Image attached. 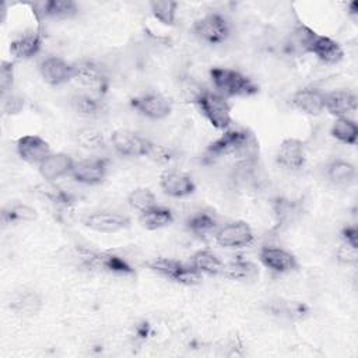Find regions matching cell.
<instances>
[{
	"mask_svg": "<svg viewBox=\"0 0 358 358\" xmlns=\"http://www.w3.org/2000/svg\"><path fill=\"white\" fill-rule=\"evenodd\" d=\"M257 141L249 130L227 129L218 138L207 145L206 158L210 159V162L221 158H236L248 162L257 155Z\"/></svg>",
	"mask_w": 358,
	"mask_h": 358,
	"instance_id": "1",
	"label": "cell"
},
{
	"mask_svg": "<svg viewBox=\"0 0 358 358\" xmlns=\"http://www.w3.org/2000/svg\"><path fill=\"white\" fill-rule=\"evenodd\" d=\"M210 80L215 92L224 98L252 96L259 92V85L250 77L234 69L213 67L210 69Z\"/></svg>",
	"mask_w": 358,
	"mask_h": 358,
	"instance_id": "2",
	"label": "cell"
},
{
	"mask_svg": "<svg viewBox=\"0 0 358 358\" xmlns=\"http://www.w3.org/2000/svg\"><path fill=\"white\" fill-rule=\"evenodd\" d=\"M194 102L214 129L225 131L231 127L232 115L227 98L221 96L215 91H208L203 88Z\"/></svg>",
	"mask_w": 358,
	"mask_h": 358,
	"instance_id": "3",
	"label": "cell"
},
{
	"mask_svg": "<svg viewBox=\"0 0 358 358\" xmlns=\"http://www.w3.org/2000/svg\"><path fill=\"white\" fill-rule=\"evenodd\" d=\"M147 266L150 267V270L159 274L161 277H165L182 285H196L200 284L203 280V274L197 271L192 264H185L175 259L157 257L148 262Z\"/></svg>",
	"mask_w": 358,
	"mask_h": 358,
	"instance_id": "4",
	"label": "cell"
},
{
	"mask_svg": "<svg viewBox=\"0 0 358 358\" xmlns=\"http://www.w3.org/2000/svg\"><path fill=\"white\" fill-rule=\"evenodd\" d=\"M73 64V80H76L85 90V92L95 95L98 98H103L108 94L110 87L109 77L96 63L91 60H80Z\"/></svg>",
	"mask_w": 358,
	"mask_h": 358,
	"instance_id": "5",
	"label": "cell"
},
{
	"mask_svg": "<svg viewBox=\"0 0 358 358\" xmlns=\"http://www.w3.org/2000/svg\"><path fill=\"white\" fill-rule=\"evenodd\" d=\"M193 35L208 45L224 43L231 35L229 21L218 13H210L197 18L192 25Z\"/></svg>",
	"mask_w": 358,
	"mask_h": 358,
	"instance_id": "6",
	"label": "cell"
},
{
	"mask_svg": "<svg viewBox=\"0 0 358 358\" xmlns=\"http://www.w3.org/2000/svg\"><path fill=\"white\" fill-rule=\"evenodd\" d=\"M78 257L81 263L91 270L106 271L117 275H130L134 273L127 260L110 252H95L88 249H80Z\"/></svg>",
	"mask_w": 358,
	"mask_h": 358,
	"instance_id": "7",
	"label": "cell"
},
{
	"mask_svg": "<svg viewBox=\"0 0 358 358\" xmlns=\"http://www.w3.org/2000/svg\"><path fill=\"white\" fill-rule=\"evenodd\" d=\"M130 106L141 116L151 120H162L172 112L171 101L158 92H145L136 95L129 101Z\"/></svg>",
	"mask_w": 358,
	"mask_h": 358,
	"instance_id": "8",
	"label": "cell"
},
{
	"mask_svg": "<svg viewBox=\"0 0 358 358\" xmlns=\"http://www.w3.org/2000/svg\"><path fill=\"white\" fill-rule=\"evenodd\" d=\"M215 242L225 249H239L249 246L255 241L253 231L246 221H231L220 227L214 234Z\"/></svg>",
	"mask_w": 358,
	"mask_h": 358,
	"instance_id": "9",
	"label": "cell"
},
{
	"mask_svg": "<svg viewBox=\"0 0 358 358\" xmlns=\"http://www.w3.org/2000/svg\"><path fill=\"white\" fill-rule=\"evenodd\" d=\"M150 141L129 129H117L110 134V144L122 157H147Z\"/></svg>",
	"mask_w": 358,
	"mask_h": 358,
	"instance_id": "10",
	"label": "cell"
},
{
	"mask_svg": "<svg viewBox=\"0 0 358 358\" xmlns=\"http://www.w3.org/2000/svg\"><path fill=\"white\" fill-rule=\"evenodd\" d=\"M108 168L109 161L106 158H84L74 162L70 176L81 185L95 186L105 180Z\"/></svg>",
	"mask_w": 358,
	"mask_h": 358,
	"instance_id": "11",
	"label": "cell"
},
{
	"mask_svg": "<svg viewBox=\"0 0 358 358\" xmlns=\"http://www.w3.org/2000/svg\"><path fill=\"white\" fill-rule=\"evenodd\" d=\"M84 227L101 234H116L130 225V220L116 211H94L83 218Z\"/></svg>",
	"mask_w": 358,
	"mask_h": 358,
	"instance_id": "12",
	"label": "cell"
},
{
	"mask_svg": "<svg viewBox=\"0 0 358 358\" xmlns=\"http://www.w3.org/2000/svg\"><path fill=\"white\" fill-rule=\"evenodd\" d=\"M39 73L46 84L57 87L73 80L74 64L59 56H48L39 63Z\"/></svg>",
	"mask_w": 358,
	"mask_h": 358,
	"instance_id": "13",
	"label": "cell"
},
{
	"mask_svg": "<svg viewBox=\"0 0 358 358\" xmlns=\"http://www.w3.org/2000/svg\"><path fill=\"white\" fill-rule=\"evenodd\" d=\"M18 157L32 165H39L50 152L49 143L38 134L21 136L15 143Z\"/></svg>",
	"mask_w": 358,
	"mask_h": 358,
	"instance_id": "14",
	"label": "cell"
},
{
	"mask_svg": "<svg viewBox=\"0 0 358 358\" xmlns=\"http://www.w3.org/2000/svg\"><path fill=\"white\" fill-rule=\"evenodd\" d=\"M259 260L266 268L277 274L289 273L298 267L296 257L287 249L277 246H263L259 250Z\"/></svg>",
	"mask_w": 358,
	"mask_h": 358,
	"instance_id": "15",
	"label": "cell"
},
{
	"mask_svg": "<svg viewBox=\"0 0 358 358\" xmlns=\"http://www.w3.org/2000/svg\"><path fill=\"white\" fill-rule=\"evenodd\" d=\"M275 161L280 166L288 171H298L306 162L305 145L299 138L288 137L284 138L277 150Z\"/></svg>",
	"mask_w": 358,
	"mask_h": 358,
	"instance_id": "16",
	"label": "cell"
},
{
	"mask_svg": "<svg viewBox=\"0 0 358 358\" xmlns=\"http://www.w3.org/2000/svg\"><path fill=\"white\" fill-rule=\"evenodd\" d=\"M305 52L312 53L315 57H317L320 62L326 64H336L341 62V59L344 57L343 48L337 41L331 39L330 36L320 35L317 32H315L313 36L310 38Z\"/></svg>",
	"mask_w": 358,
	"mask_h": 358,
	"instance_id": "17",
	"label": "cell"
},
{
	"mask_svg": "<svg viewBox=\"0 0 358 358\" xmlns=\"http://www.w3.org/2000/svg\"><path fill=\"white\" fill-rule=\"evenodd\" d=\"M159 187L171 197H187L196 190L193 178L179 171H164L159 176Z\"/></svg>",
	"mask_w": 358,
	"mask_h": 358,
	"instance_id": "18",
	"label": "cell"
},
{
	"mask_svg": "<svg viewBox=\"0 0 358 358\" xmlns=\"http://www.w3.org/2000/svg\"><path fill=\"white\" fill-rule=\"evenodd\" d=\"M74 159L66 152H50L39 165L38 171L48 183H55L63 176L70 175Z\"/></svg>",
	"mask_w": 358,
	"mask_h": 358,
	"instance_id": "19",
	"label": "cell"
},
{
	"mask_svg": "<svg viewBox=\"0 0 358 358\" xmlns=\"http://www.w3.org/2000/svg\"><path fill=\"white\" fill-rule=\"evenodd\" d=\"M291 105L305 115L319 116L324 112V92L313 87L299 88L292 94Z\"/></svg>",
	"mask_w": 358,
	"mask_h": 358,
	"instance_id": "20",
	"label": "cell"
},
{
	"mask_svg": "<svg viewBox=\"0 0 358 358\" xmlns=\"http://www.w3.org/2000/svg\"><path fill=\"white\" fill-rule=\"evenodd\" d=\"M357 95L348 90H334L324 94V110L336 117L348 116L357 109Z\"/></svg>",
	"mask_w": 358,
	"mask_h": 358,
	"instance_id": "21",
	"label": "cell"
},
{
	"mask_svg": "<svg viewBox=\"0 0 358 358\" xmlns=\"http://www.w3.org/2000/svg\"><path fill=\"white\" fill-rule=\"evenodd\" d=\"M34 13L38 18H56L66 20L73 18L78 14V6L73 0H49L42 3H35Z\"/></svg>",
	"mask_w": 358,
	"mask_h": 358,
	"instance_id": "22",
	"label": "cell"
},
{
	"mask_svg": "<svg viewBox=\"0 0 358 358\" xmlns=\"http://www.w3.org/2000/svg\"><path fill=\"white\" fill-rule=\"evenodd\" d=\"M43 35L39 29L35 31H28L11 41L10 43V53L15 59H31L34 57L42 46Z\"/></svg>",
	"mask_w": 358,
	"mask_h": 358,
	"instance_id": "23",
	"label": "cell"
},
{
	"mask_svg": "<svg viewBox=\"0 0 358 358\" xmlns=\"http://www.w3.org/2000/svg\"><path fill=\"white\" fill-rule=\"evenodd\" d=\"M327 179L336 186H350L357 179V168L352 162L345 159H333L326 166Z\"/></svg>",
	"mask_w": 358,
	"mask_h": 358,
	"instance_id": "24",
	"label": "cell"
},
{
	"mask_svg": "<svg viewBox=\"0 0 358 358\" xmlns=\"http://www.w3.org/2000/svg\"><path fill=\"white\" fill-rule=\"evenodd\" d=\"M186 228L194 236L204 239L210 235L214 236L215 231L218 229V222L213 214L206 213V211H199V213L192 214L186 220Z\"/></svg>",
	"mask_w": 358,
	"mask_h": 358,
	"instance_id": "25",
	"label": "cell"
},
{
	"mask_svg": "<svg viewBox=\"0 0 358 358\" xmlns=\"http://www.w3.org/2000/svg\"><path fill=\"white\" fill-rule=\"evenodd\" d=\"M190 264L197 271L207 275H221L224 270V262H221V259L208 249L197 250L192 256Z\"/></svg>",
	"mask_w": 358,
	"mask_h": 358,
	"instance_id": "26",
	"label": "cell"
},
{
	"mask_svg": "<svg viewBox=\"0 0 358 358\" xmlns=\"http://www.w3.org/2000/svg\"><path fill=\"white\" fill-rule=\"evenodd\" d=\"M140 222L145 229H161L173 222V213L171 208L157 204L152 208L140 213Z\"/></svg>",
	"mask_w": 358,
	"mask_h": 358,
	"instance_id": "27",
	"label": "cell"
},
{
	"mask_svg": "<svg viewBox=\"0 0 358 358\" xmlns=\"http://www.w3.org/2000/svg\"><path fill=\"white\" fill-rule=\"evenodd\" d=\"M330 134L337 141L347 144V145H355L358 138V126L354 119L350 116L336 117L330 127Z\"/></svg>",
	"mask_w": 358,
	"mask_h": 358,
	"instance_id": "28",
	"label": "cell"
},
{
	"mask_svg": "<svg viewBox=\"0 0 358 358\" xmlns=\"http://www.w3.org/2000/svg\"><path fill=\"white\" fill-rule=\"evenodd\" d=\"M221 275L228 277L231 280L246 281L253 280L257 275V268L252 262L245 260L241 256H236L231 262L224 263V270Z\"/></svg>",
	"mask_w": 358,
	"mask_h": 358,
	"instance_id": "29",
	"label": "cell"
},
{
	"mask_svg": "<svg viewBox=\"0 0 358 358\" xmlns=\"http://www.w3.org/2000/svg\"><path fill=\"white\" fill-rule=\"evenodd\" d=\"M38 218V213L34 207L22 203H15L6 206L1 210V222L4 225L11 224H22V222H31Z\"/></svg>",
	"mask_w": 358,
	"mask_h": 358,
	"instance_id": "30",
	"label": "cell"
},
{
	"mask_svg": "<svg viewBox=\"0 0 358 358\" xmlns=\"http://www.w3.org/2000/svg\"><path fill=\"white\" fill-rule=\"evenodd\" d=\"M73 106L83 116H99L105 109L102 98H98L88 92L76 95L73 98Z\"/></svg>",
	"mask_w": 358,
	"mask_h": 358,
	"instance_id": "31",
	"label": "cell"
},
{
	"mask_svg": "<svg viewBox=\"0 0 358 358\" xmlns=\"http://www.w3.org/2000/svg\"><path fill=\"white\" fill-rule=\"evenodd\" d=\"M150 10L152 17L164 25L173 27L176 22L178 3L172 0H154L150 1Z\"/></svg>",
	"mask_w": 358,
	"mask_h": 358,
	"instance_id": "32",
	"label": "cell"
},
{
	"mask_svg": "<svg viewBox=\"0 0 358 358\" xmlns=\"http://www.w3.org/2000/svg\"><path fill=\"white\" fill-rule=\"evenodd\" d=\"M76 140L80 144V147L90 151H98L106 147V140L103 133L95 127L80 129L76 134Z\"/></svg>",
	"mask_w": 358,
	"mask_h": 358,
	"instance_id": "33",
	"label": "cell"
},
{
	"mask_svg": "<svg viewBox=\"0 0 358 358\" xmlns=\"http://www.w3.org/2000/svg\"><path fill=\"white\" fill-rule=\"evenodd\" d=\"M127 203L138 213H144L157 206V197L148 187H136L129 193Z\"/></svg>",
	"mask_w": 358,
	"mask_h": 358,
	"instance_id": "34",
	"label": "cell"
},
{
	"mask_svg": "<svg viewBox=\"0 0 358 358\" xmlns=\"http://www.w3.org/2000/svg\"><path fill=\"white\" fill-rule=\"evenodd\" d=\"M41 298L34 291H24L20 292L14 299V309L21 315H35L41 309Z\"/></svg>",
	"mask_w": 358,
	"mask_h": 358,
	"instance_id": "35",
	"label": "cell"
},
{
	"mask_svg": "<svg viewBox=\"0 0 358 358\" xmlns=\"http://www.w3.org/2000/svg\"><path fill=\"white\" fill-rule=\"evenodd\" d=\"M14 84V62L3 60L0 64V91L1 96L11 92Z\"/></svg>",
	"mask_w": 358,
	"mask_h": 358,
	"instance_id": "36",
	"label": "cell"
},
{
	"mask_svg": "<svg viewBox=\"0 0 358 358\" xmlns=\"http://www.w3.org/2000/svg\"><path fill=\"white\" fill-rule=\"evenodd\" d=\"M274 213L280 222H289L296 214L295 204L287 199H277L274 201Z\"/></svg>",
	"mask_w": 358,
	"mask_h": 358,
	"instance_id": "37",
	"label": "cell"
},
{
	"mask_svg": "<svg viewBox=\"0 0 358 358\" xmlns=\"http://www.w3.org/2000/svg\"><path fill=\"white\" fill-rule=\"evenodd\" d=\"M147 158L157 161V162H169L173 155L171 152V150H168L166 147L157 144L154 141H150V147H148V152H147Z\"/></svg>",
	"mask_w": 358,
	"mask_h": 358,
	"instance_id": "38",
	"label": "cell"
},
{
	"mask_svg": "<svg viewBox=\"0 0 358 358\" xmlns=\"http://www.w3.org/2000/svg\"><path fill=\"white\" fill-rule=\"evenodd\" d=\"M336 257L343 264H357L358 262V248L344 243L337 249Z\"/></svg>",
	"mask_w": 358,
	"mask_h": 358,
	"instance_id": "39",
	"label": "cell"
},
{
	"mask_svg": "<svg viewBox=\"0 0 358 358\" xmlns=\"http://www.w3.org/2000/svg\"><path fill=\"white\" fill-rule=\"evenodd\" d=\"M22 106H24L22 99L13 95L11 92L1 96V108H3V112L7 115L18 113L22 109Z\"/></svg>",
	"mask_w": 358,
	"mask_h": 358,
	"instance_id": "40",
	"label": "cell"
},
{
	"mask_svg": "<svg viewBox=\"0 0 358 358\" xmlns=\"http://www.w3.org/2000/svg\"><path fill=\"white\" fill-rule=\"evenodd\" d=\"M341 239L344 243L358 248V229L355 225H347L341 229Z\"/></svg>",
	"mask_w": 358,
	"mask_h": 358,
	"instance_id": "41",
	"label": "cell"
},
{
	"mask_svg": "<svg viewBox=\"0 0 358 358\" xmlns=\"http://www.w3.org/2000/svg\"><path fill=\"white\" fill-rule=\"evenodd\" d=\"M347 10H348V14L350 15H354L357 17L358 15V1H351L347 4Z\"/></svg>",
	"mask_w": 358,
	"mask_h": 358,
	"instance_id": "42",
	"label": "cell"
}]
</instances>
